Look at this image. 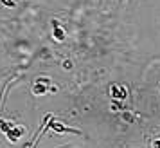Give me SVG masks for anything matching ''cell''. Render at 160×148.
Returning a JSON list of instances; mask_svg holds the SVG:
<instances>
[{"instance_id": "obj_1", "label": "cell", "mask_w": 160, "mask_h": 148, "mask_svg": "<svg viewBox=\"0 0 160 148\" xmlns=\"http://www.w3.org/2000/svg\"><path fill=\"white\" fill-rule=\"evenodd\" d=\"M49 119H51V123H47V126L52 128L54 132H58V134H76V135H79L81 134V130L65 125L63 121H56V119H52V116H49ZM49 119H47V121H49Z\"/></svg>"}, {"instance_id": "obj_2", "label": "cell", "mask_w": 160, "mask_h": 148, "mask_svg": "<svg viewBox=\"0 0 160 148\" xmlns=\"http://www.w3.org/2000/svg\"><path fill=\"white\" fill-rule=\"evenodd\" d=\"M108 92H110V96L113 98L115 101H122V99L128 98V90H126V87L119 85V83H112Z\"/></svg>"}, {"instance_id": "obj_3", "label": "cell", "mask_w": 160, "mask_h": 148, "mask_svg": "<svg viewBox=\"0 0 160 148\" xmlns=\"http://www.w3.org/2000/svg\"><path fill=\"white\" fill-rule=\"evenodd\" d=\"M51 80L49 78H38L36 80V85L32 87V92L36 94V96H43L45 92H49L51 90Z\"/></svg>"}, {"instance_id": "obj_4", "label": "cell", "mask_w": 160, "mask_h": 148, "mask_svg": "<svg viewBox=\"0 0 160 148\" xmlns=\"http://www.w3.org/2000/svg\"><path fill=\"white\" fill-rule=\"evenodd\" d=\"M52 36H54L56 42H65L67 33H65V29L59 25V20H52Z\"/></svg>"}, {"instance_id": "obj_5", "label": "cell", "mask_w": 160, "mask_h": 148, "mask_svg": "<svg viewBox=\"0 0 160 148\" xmlns=\"http://www.w3.org/2000/svg\"><path fill=\"white\" fill-rule=\"evenodd\" d=\"M122 119L126 121V123H133V121H135V116H133L131 112L124 110V112H122Z\"/></svg>"}, {"instance_id": "obj_6", "label": "cell", "mask_w": 160, "mask_h": 148, "mask_svg": "<svg viewBox=\"0 0 160 148\" xmlns=\"http://www.w3.org/2000/svg\"><path fill=\"white\" fill-rule=\"evenodd\" d=\"M0 4H4V6H8V8H15V0H0Z\"/></svg>"}, {"instance_id": "obj_7", "label": "cell", "mask_w": 160, "mask_h": 148, "mask_svg": "<svg viewBox=\"0 0 160 148\" xmlns=\"http://www.w3.org/2000/svg\"><path fill=\"white\" fill-rule=\"evenodd\" d=\"M63 67H65V69H72V61H70V60H65V61H63Z\"/></svg>"}, {"instance_id": "obj_8", "label": "cell", "mask_w": 160, "mask_h": 148, "mask_svg": "<svg viewBox=\"0 0 160 148\" xmlns=\"http://www.w3.org/2000/svg\"><path fill=\"white\" fill-rule=\"evenodd\" d=\"M151 148H160V139H155L151 143Z\"/></svg>"}]
</instances>
